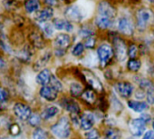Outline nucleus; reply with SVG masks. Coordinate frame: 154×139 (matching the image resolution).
Segmentation results:
<instances>
[{
  "mask_svg": "<svg viewBox=\"0 0 154 139\" xmlns=\"http://www.w3.org/2000/svg\"><path fill=\"white\" fill-rule=\"evenodd\" d=\"M27 121H28V124L31 126H33V127H38L41 125V121H42L41 115L37 114V113H33Z\"/></svg>",
  "mask_w": 154,
  "mask_h": 139,
  "instance_id": "obj_36",
  "label": "nucleus"
},
{
  "mask_svg": "<svg viewBox=\"0 0 154 139\" xmlns=\"http://www.w3.org/2000/svg\"><path fill=\"white\" fill-rule=\"evenodd\" d=\"M0 139H25V138L23 136H21V135H18V136H12V135H10V136H3Z\"/></svg>",
  "mask_w": 154,
  "mask_h": 139,
  "instance_id": "obj_49",
  "label": "nucleus"
},
{
  "mask_svg": "<svg viewBox=\"0 0 154 139\" xmlns=\"http://www.w3.org/2000/svg\"><path fill=\"white\" fill-rule=\"evenodd\" d=\"M13 110H14V114L16 115V116L23 121H27L29 117L31 116V115L33 114L29 106L24 103H19V102L15 104Z\"/></svg>",
  "mask_w": 154,
  "mask_h": 139,
  "instance_id": "obj_12",
  "label": "nucleus"
},
{
  "mask_svg": "<svg viewBox=\"0 0 154 139\" xmlns=\"http://www.w3.org/2000/svg\"><path fill=\"white\" fill-rule=\"evenodd\" d=\"M53 25L56 30H61V31H65L68 33H71L73 31L74 27L73 25L67 19H60V18H55L53 20Z\"/></svg>",
  "mask_w": 154,
  "mask_h": 139,
  "instance_id": "obj_18",
  "label": "nucleus"
},
{
  "mask_svg": "<svg viewBox=\"0 0 154 139\" xmlns=\"http://www.w3.org/2000/svg\"><path fill=\"white\" fill-rule=\"evenodd\" d=\"M9 132H10V134L12 136H18L21 134V127L17 124H13L10 125Z\"/></svg>",
  "mask_w": 154,
  "mask_h": 139,
  "instance_id": "obj_41",
  "label": "nucleus"
},
{
  "mask_svg": "<svg viewBox=\"0 0 154 139\" xmlns=\"http://www.w3.org/2000/svg\"><path fill=\"white\" fill-rule=\"evenodd\" d=\"M139 53V48L135 44H131L130 46L128 47V56L130 59H134L137 57Z\"/></svg>",
  "mask_w": 154,
  "mask_h": 139,
  "instance_id": "obj_39",
  "label": "nucleus"
},
{
  "mask_svg": "<svg viewBox=\"0 0 154 139\" xmlns=\"http://www.w3.org/2000/svg\"><path fill=\"white\" fill-rule=\"evenodd\" d=\"M40 6L41 5L39 0H26L25 3V9L28 14H33L38 12Z\"/></svg>",
  "mask_w": 154,
  "mask_h": 139,
  "instance_id": "obj_28",
  "label": "nucleus"
},
{
  "mask_svg": "<svg viewBox=\"0 0 154 139\" xmlns=\"http://www.w3.org/2000/svg\"><path fill=\"white\" fill-rule=\"evenodd\" d=\"M51 57H52V53L50 51H47L45 54H43L34 64V69L35 71H41L43 69H45L44 67L48 64Z\"/></svg>",
  "mask_w": 154,
  "mask_h": 139,
  "instance_id": "obj_20",
  "label": "nucleus"
},
{
  "mask_svg": "<svg viewBox=\"0 0 154 139\" xmlns=\"http://www.w3.org/2000/svg\"><path fill=\"white\" fill-rule=\"evenodd\" d=\"M140 119H142L147 125H148V123H149V122H151L152 121V117H151V115H150V114H149V113H146V112H144V113H141L140 114V115L139 116Z\"/></svg>",
  "mask_w": 154,
  "mask_h": 139,
  "instance_id": "obj_45",
  "label": "nucleus"
},
{
  "mask_svg": "<svg viewBox=\"0 0 154 139\" xmlns=\"http://www.w3.org/2000/svg\"><path fill=\"white\" fill-rule=\"evenodd\" d=\"M98 15L112 19L116 15V10L109 2L101 1L98 5Z\"/></svg>",
  "mask_w": 154,
  "mask_h": 139,
  "instance_id": "obj_13",
  "label": "nucleus"
},
{
  "mask_svg": "<svg viewBox=\"0 0 154 139\" xmlns=\"http://www.w3.org/2000/svg\"><path fill=\"white\" fill-rule=\"evenodd\" d=\"M128 107L135 113L141 114L149 109V105L146 101H140L136 99H130L127 101Z\"/></svg>",
  "mask_w": 154,
  "mask_h": 139,
  "instance_id": "obj_14",
  "label": "nucleus"
},
{
  "mask_svg": "<svg viewBox=\"0 0 154 139\" xmlns=\"http://www.w3.org/2000/svg\"><path fill=\"white\" fill-rule=\"evenodd\" d=\"M29 41L32 44V46L35 48L42 49L45 46V40L43 36L37 32V31H33L29 35Z\"/></svg>",
  "mask_w": 154,
  "mask_h": 139,
  "instance_id": "obj_21",
  "label": "nucleus"
},
{
  "mask_svg": "<svg viewBox=\"0 0 154 139\" xmlns=\"http://www.w3.org/2000/svg\"><path fill=\"white\" fill-rule=\"evenodd\" d=\"M95 44H96V39L94 37V36L85 39V43H84L85 48H87V49H94L95 46Z\"/></svg>",
  "mask_w": 154,
  "mask_h": 139,
  "instance_id": "obj_40",
  "label": "nucleus"
},
{
  "mask_svg": "<svg viewBox=\"0 0 154 139\" xmlns=\"http://www.w3.org/2000/svg\"><path fill=\"white\" fill-rule=\"evenodd\" d=\"M81 99L87 105H93L97 101L96 92L90 87L85 88L81 96Z\"/></svg>",
  "mask_w": 154,
  "mask_h": 139,
  "instance_id": "obj_23",
  "label": "nucleus"
},
{
  "mask_svg": "<svg viewBox=\"0 0 154 139\" xmlns=\"http://www.w3.org/2000/svg\"><path fill=\"white\" fill-rule=\"evenodd\" d=\"M118 31L127 36H131L134 33V26L131 20L127 17H121L117 21Z\"/></svg>",
  "mask_w": 154,
  "mask_h": 139,
  "instance_id": "obj_11",
  "label": "nucleus"
},
{
  "mask_svg": "<svg viewBox=\"0 0 154 139\" xmlns=\"http://www.w3.org/2000/svg\"><path fill=\"white\" fill-rule=\"evenodd\" d=\"M140 67H141V62H140V60H139L137 58L130 59L127 62V68H128V70L131 73L139 72Z\"/></svg>",
  "mask_w": 154,
  "mask_h": 139,
  "instance_id": "obj_31",
  "label": "nucleus"
},
{
  "mask_svg": "<svg viewBox=\"0 0 154 139\" xmlns=\"http://www.w3.org/2000/svg\"><path fill=\"white\" fill-rule=\"evenodd\" d=\"M8 92L7 89L0 87V103H5L8 101Z\"/></svg>",
  "mask_w": 154,
  "mask_h": 139,
  "instance_id": "obj_44",
  "label": "nucleus"
},
{
  "mask_svg": "<svg viewBox=\"0 0 154 139\" xmlns=\"http://www.w3.org/2000/svg\"><path fill=\"white\" fill-rule=\"evenodd\" d=\"M50 131L57 139H68L72 132L70 117L67 115L61 116L57 122L50 127Z\"/></svg>",
  "mask_w": 154,
  "mask_h": 139,
  "instance_id": "obj_1",
  "label": "nucleus"
},
{
  "mask_svg": "<svg viewBox=\"0 0 154 139\" xmlns=\"http://www.w3.org/2000/svg\"><path fill=\"white\" fill-rule=\"evenodd\" d=\"M84 87L81 83L79 82H72L70 84L69 87V91H70V95L72 98H76V97H81L83 92H84Z\"/></svg>",
  "mask_w": 154,
  "mask_h": 139,
  "instance_id": "obj_25",
  "label": "nucleus"
},
{
  "mask_svg": "<svg viewBox=\"0 0 154 139\" xmlns=\"http://www.w3.org/2000/svg\"><path fill=\"white\" fill-rule=\"evenodd\" d=\"M54 55L57 57H62L65 55V49H61V48H55L54 50Z\"/></svg>",
  "mask_w": 154,
  "mask_h": 139,
  "instance_id": "obj_47",
  "label": "nucleus"
},
{
  "mask_svg": "<svg viewBox=\"0 0 154 139\" xmlns=\"http://www.w3.org/2000/svg\"><path fill=\"white\" fill-rule=\"evenodd\" d=\"M85 46L84 45V43L82 42H78L77 44H75L73 46V47L72 48V55L75 57H80L81 55H83V54L85 53Z\"/></svg>",
  "mask_w": 154,
  "mask_h": 139,
  "instance_id": "obj_33",
  "label": "nucleus"
},
{
  "mask_svg": "<svg viewBox=\"0 0 154 139\" xmlns=\"http://www.w3.org/2000/svg\"><path fill=\"white\" fill-rule=\"evenodd\" d=\"M113 92L123 99H129L134 92V87L131 82L119 81L113 86Z\"/></svg>",
  "mask_w": 154,
  "mask_h": 139,
  "instance_id": "obj_6",
  "label": "nucleus"
},
{
  "mask_svg": "<svg viewBox=\"0 0 154 139\" xmlns=\"http://www.w3.org/2000/svg\"><path fill=\"white\" fill-rule=\"evenodd\" d=\"M100 138H101V133L95 127L85 132V139H100Z\"/></svg>",
  "mask_w": 154,
  "mask_h": 139,
  "instance_id": "obj_38",
  "label": "nucleus"
},
{
  "mask_svg": "<svg viewBox=\"0 0 154 139\" xmlns=\"http://www.w3.org/2000/svg\"><path fill=\"white\" fill-rule=\"evenodd\" d=\"M94 23H95V26L99 29L105 30V29L110 28L112 26V18H109V17H102V16H99L98 15V17L95 18Z\"/></svg>",
  "mask_w": 154,
  "mask_h": 139,
  "instance_id": "obj_24",
  "label": "nucleus"
},
{
  "mask_svg": "<svg viewBox=\"0 0 154 139\" xmlns=\"http://www.w3.org/2000/svg\"><path fill=\"white\" fill-rule=\"evenodd\" d=\"M152 12L149 8H140L136 14V26L140 31H144L148 27L152 18Z\"/></svg>",
  "mask_w": 154,
  "mask_h": 139,
  "instance_id": "obj_7",
  "label": "nucleus"
},
{
  "mask_svg": "<svg viewBox=\"0 0 154 139\" xmlns=\"http://www.w3.org/2000/svg\"><path fill=\"white\" fill-rule=\"evenodd\" d=\"M141 139H154V131L153 130H147L145 134L142 135Z\"/></svg>",
  "mask_w": 154,
  "mask_h": 139,
  "instance_id": "obj_46",
  "label": "nucleus"
},
{
  "mask_svg": "<svg viewBox=\"0 0 154 139\" xmlns=\"http://www.w3.org/2000/svg\"><path fill=\"white\" fill-rule=\"evenodd\" d=\"M96 124V115L91 111H85L81 114L79 120V127L83 131H89L94 127Z\"/></svg>",
  "mask_w": 154,
  "mask_h": 139,
  "instance_id": "obj_9",
  "label": "nucleus"
},
{
  "mask_svg": "<svg viewBox=\"0 0 154 139\" xmlns=\"http://www.w3.org/2000/svg\"><path fill=\"white\" fill-rule=\"evenodd\" d=\"M78 35H79L80 37L86 39V38L90 37V36H94V31L89 27H81L79 29Z\"/></svg>",
  "mask_w": 154,
  "mask_h": 139,
  "instance_id": "obj_37",
  "label": "nucleus"
},
{
  "mask_svg": "<svg viewBox=\"0 0 154 139\" xmlns=\"http://www.w3.org/2000/svg\"><path fill=\"white\" fill-rule=\"evenodd\" d=\"M82 76L86 84L89 85L90 88L94 90L97 94L103 93V85L94 72H92L91 70H87V69H84V70H82Z\"/></svg>",
  "mask_w": 154,
  "mask_h": 139,
  "instance_id": "obj_3",
  "label": "nucleus"
},
{
  "mask_svg": "<svg viewBox=\"0 0 154 139\" xmlns=\"http://www.w3.org/2000/svg\"><path fill=\"white\" fill-rule=\"evenodd\" d=\"M32 139H48V134L45 129L36 127L32 133Z\"/></svg>",
  "mask_w": 154,
  "mask_h": 139,
  "instance_id": "obj_34",
  "label": "nucleus"
},
{
  "mask_svg": "<svg viewBox=\"0 0 154 139\" xmlns=\"http://www.w3.org/2000/svg\"><path fill=\"white\" fill-rule=\"evenodd\" d=\"M146 100L149 106H154V87L146 92Z\"/></svg>",
  "mask_w": 154,
  "mask_h": 139,
  "instance_id": "obj_42",
  "label": "nucleus"
},
{
  "mask_svg": "<svg viewBox=\"0 0 154 139\" xmlns=\"http://www.w3.org/2000/svg\"><path fill=\"white\" fill-rule=\"evenodd\" d=\"M64 16L67 20L70 22H81L85 18V13L82 10V8L77 6L72 5L70 7H67L64 10Z\"/></svg>",
  "mask_w": 154,
  "mask_h": 139,
  "instance_id": "obj_10",
  "label": "nucleus"
},
{
  "mask_svg": "<svg viewBox=\"0 0 154 139\" xmlns=\"http://www.w3.org/2000/svg\"><path fill=\"white\" fill-rule=\"evenodd\" d=\"M96 54L101 67L104 68L105 66H107V65L110 63L114 55L113 47L107 43H103L97 47Z\"/></svg>",
  "mask_w": 154,
  "mask_h": 139,
  "instance_id": "obj_2",
  "label": "nucleus"
},
{
  "mask_svg": "<svg viewBox=\"0 0 154 139\" xmlns=\"http://www.w3.org/2000/svg\"><path fill=\"white\" fill-rule=\"evenodd\" d=\"M151 127H152V130L154 131V118H153L152 121H151Z\"/></svg>",
  "mask_w": 154,
  "mask_h": 139,
  "instance_id": "obj_51",
  "label": "nucleus"
},
{
  "mask_svg": "<svg viewBox=\"0 0 154 139\" xmlns=\"http://www.w3.org/2000/svg\"><path fill=\"white\" fill-rule=\"evenodd\" d=\"M60 106L70 115H81V106L72 97H63L60 100Z\"/></svg>",
  "mask_w": 154,
  "mask_h": 139,
  "instance_id": "obj_8",
  "label": "nucleus"
},
{
  "mask_svg": "<svg viewBox=\"0 0 154 139\" xmlns=\"http://www.w3.org/2000/svg\"><path fill=\"white\" fill-rule=\"evenodd\" d=\"M134 96H135L136 100L143 101L144 99H146V92L140 88H138L134 93Z\"/></svg>",
  "mask_w": 154,
  "mask_h": 139,
  "instance_id": "obj_43",
  "label": "nucleus"
},
{
  "mask_svg": "<svg viewBox=\"0 0 154 139\" xmlns=\"http://www.w3.org/2000/svg\"><path fill=\"white\" fill-rule=\"evenodd\" d=\"M52 76H53V74L51 73V71L49 70V69L45 68L37 74V76L35 77V81L38 85H40L42 87L48 86L50 84Z\"/></svg>",
  "mask_w": 154,
  "mask_h": 139,
  "instance_id": "obj_19",
  "label": "nucleus"
},
{
  "mask_svg": "<svg viewBox=\"0 0 154 139\" xmlns=\"http://www.w3.org/2000/svg\"><path fill=\"white\" fill-rule=\"evenodd\" d=\"M45 3L48 8H52L55 7L57 5V0H45Z\"/></svg>",
  "mask_w": 154,
  "mask_h": 139,
  "instance_id": "obj_48",
  "label": "nucleus"
},
{
  "mask_svg": "<svg viewBox=\"0 0 154 139\" xmlns=\"http://www.w3.org/2000/svg\"><path fill=\"white\" fill-rule=\"evenodd\" d=\"M149 2H150V3H152V4H154V0H148Z\"/></svg>",
  "mask_w": 154,
  "mask_h": 139,
  "instance_id": "obj_52",
  "label": "nucleus"
},
{
  "mask_svg": "<svg viewBox=\"0 0 154 139\" xmlns=\"http://www.w3.org/2000/svg\"><path fill=\"white\" fill-rule=\"evenodd\" d=\"M58 92L50 86L42 87L39 90L40 96L47 102H54L58 98Z\"/></svg>",
  "mask_w": 154,
  "mask_h": 139,
  "instance_id": "obj_15",
  "label": "nucleus"
},
{
  "mask_svg": "<svg viewBox=\"0 0 154 139\" xmlns=\"http://www.w3.org/2000/svg\"><path fill=\"white\" fill-rule=\"evenodd\" d=\"M49 86L52 87L54 89H55L58 93L59 92H62L63 90V83L54 75L52 76V78H51V81H50Z\"/></svg>",
  "mask_w": 154,
  "mask_h": 139,
  "instance_id": "obj_35",
  "label": "nucleus"
},
{
  "mask_svg": "<svg viewBox=\"0 0 154 139\" xmlns=\"http://www.w3.org/2000/svg\"><path fill=\"white\" fill-rule=\"evenodd\" d=\"M135 82L138 85L139 88L144 90L145 92H147L149 89L154 87L153 81L149 78H146V77H139L138 79H135Z\"/></svg>",
  "mask_w": 154,
  "mask_h": 139,
  "instance_id": "obj_27",
  "label": "nucleus"
},
{
  "mask_svg": "<svg viewBox=\"0 0 154 139\" xmlns=\"http://www.w3.org/2000/svg\"><path fill=\"white\" fill-rule=\"evenodd\" d=\"M72 38L68 34H59L55 36L54 40V45L55 48L66 49L71 45Z\"/></svg>",
  "mask_w": 154,
  "mask_h": 139,
  "instance_id": "obj_17",
  "label": "nucleus"
},
{
  "mask_svg": "<svg viewBox=\"0 0 154 139\" xmlns=\"http://www.w3.org/2000/svg\"><path fill=\"white\" fill-rule=\"evenodd\" d=\"M112 44H113L114 55L116 59L120 63L124 62L128 56V47L126 46L125 41L122 37L116 36L112 39Z\"/></svg>",
  "mask_w": 154,
  "mask_h": 139,
  "instance_id": "obj_4",
  "label": "nucleus"
},
{
  "mask_svg": "<svg viewBox=\"0 0 154 139\" xmlns=\"http://www.w3.org/2000/svg\"><path fill=\"white\" fill-rule=\"evenodd\" d=\"M128 128L132 137H142L147 131V124L140 117L131 118L128 123Z\"/></svg>",
  "mask_w": 154,
  "mask_h": 139,
  "instance_id": "obj_5",
  "label": "nucleus"
},
{
  "mask_svg": "<svg viewBox=\"0 0 154 139\" xmlns=\"http://www.w3.org/2000/svg\"><path fill=\"white\" fill-rule=\"evenodd\" d=\"M110 103H111V106L112 108L116 111V112H119V111H122L123 109V106L122 104V102L117 98V95L113 92L111 96H110Z\"/></svg>",
  "mask_w": 154,
  "mask_h": 139,
  "instance_id": "obj_32",
  "label": "nucleus"
},
{
  "mask_svg": "<svg viewBox=\"0 0 154 139\" xmlns=\"http://www.w3.org/2000/svg\"><path fill=\"white\" fill-rule=\"evenodd\" d=\"M53 17H54V9L52 8L47 7L37 13L35 19L38 23H44V22H48V20H50Z\"/></svg>",
  "mask_w": 154,
  "mask_h": 139,
  "instance_id": "obj_22",
  "label": "nucleus"
},
{
  "mask_svg": "<svg viewBox=\"0 0 154 139\" xmlns=\"http://www.w3.org/2000/svg\"><path fill=\"white\" fill-rule=\"evenodd\" d=\"M60 111L61 110H60L59 106H57L55 105H50V106H45L40 115H41V117L43 120L48 121V120H51L54 117H55L57 115H59Z\"/></svg>",
  "mask_w": 154,
  "mask_h": 139,
  "instance_id": "obj_16",
  "label": "nucleus"
},
{
  "mask_svg": "<svg viewBox=\"0 0 154 139\" xmlns=\"http://www.w3.org/2000/svg\"><path fill=\"white\" fill-rule=\"evenodd\" d=\"M4 65H5V62H4V60H3L2 58H0V69H1V68L4 66Z\"/></svg>",
  "mask_w": 154,
  "mask_h": 139,
  "instance_id": "obj_50",
  "label": "nucleus"
},
{
  "mask_svg": "<svg viewBox=\"0 0 154 139\" xmlns=\"http://www.w3.org/2000/svg\"><path fill=\"white\" fill-rule=\"evenodd\" d=\"M103 139H122L121 131L118 128L109 126L104 130Z\"/></svg>",
  "mask_w": 154,
  "mask_h": 139,
  "instance_id": "obj_26",
  "label": "nucleus"
},
{
  "mask_svg": "<svg viewBox=\"0 0 154 139\" xmlns=\"http://www.w3.org/2000/svg\"><path fill=\"white\" fill-rule=\"evenodd\" d=\"M39 27L41 28V30L43 31L44 35L46 37H51L54 35V27L53 24L49 23V22H44V23H38Z\"/></svg>",
  "mask_w": 154,
  "mask_h": 139,
  "instance_id": "obj_30",
  "label": "nucleus"
},
{
  "mask_svg": "<svg viewBox=\"0 0 154 139\" xmlns=\"http://www.w3.org/2000/svg\"><path fill=\"white\" fill-rule=\"evenodd\" d=\"M18 58H20L22 61H25V62H28L31 60L32 58V55H33V50H32V47L29 46H26L18 54Z\"/></svg>",
  "mask_w": 154,
  "mask_h": 139,
  "instance_id": "obj_29",
  "label": "nucleus"
}]
</instances>
